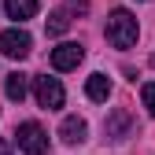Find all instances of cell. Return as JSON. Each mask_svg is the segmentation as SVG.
Masks as SVG:
<instances>
[{
    "label": "cell",
    "mask_w": 155,
    "mask_h": 155,
    "mask_svg": "<svg viewBox=\"0 0 155 155\" xmlns=\"http://www.w3.org/2000/svg\"><path fill=\"white\" fill-rule=\"evenodd\" d=\"M140 37V26H137V15L126 11V8H114L111 18H107V41L114 48H133Z\"/></svg>",
    "instance_id": "1"
},
{
    "label": "cell",
    "mask_w": 155,
    "mask_h": 155,
    "mask_svg": "<svg viewBox=\"0 0 155 155\" xmlns=\"http://www.w3.org/2000/svg\"><path fill=\"white\" fill-rule=\"evenodd\" d=\"M33 48V37L26 30H0V55L8 59H26Z\"/></svg>",
    "instance_id": "2"
},
{
    "label": "cell",
    "mask_w": 155,
    "mask_h": 155,
    "mask_svg": "<svg viewBox=\"0 0 155 155\" xmlns=\"http://www.w3.org/2000/svg\"><path fill=\"white\" fill-rule=\"evenodd\" d=\"M15 137H18V148H22L26 155H45L48 151V133L37 126V122H22Z\"/></svg>",
    "instance_id": "3"
},
{
    "label": "cell",
    "mask_w": 155,
    "mask_h": 155,
    "mask_svg": "<svg viewBox=\"0 0 155 155\" xmlns=\"http://www.w3.org/2000/svg\"><path fill=\"white\" fill-rule=\"evenodd\" d=\"M33 92H37V104L48 107V111L63 107V100H67V92H63V85H59V78H33Z\"/></svg>",
    "instance_id": "4"
},
{
    "label": "cell",
    "mask_w": 155,
    "mask_h": 155,
    "mask_svg": "<svg viewBox=\"0 0 155 155\" xmlns=\"http://www.w3.org/2000/svg\"><path fill=\"white\" fill-rule=\"evenodd\" d=\"M81 59H85V48L78 41H63L59 48H52V67L55 70H74Z\"/></svg>",
    "instance_id": "5"
},
{
    "label": "cell",
    "mask_w": 155,
    "mask_h": 155,
    "mask_svg": "<svg viewBox=\"0 0 155 155\" xmlns=\"http://www.w3.org/2000/svg\"><path fill=\"white\" fill-rule=\"evenodd\" d=\"M59 140L63 144H81V140H89V122L78 118V114H67L63 126H59Z\"/></svg>",
    "instance_id": "6"
},
{
    "label": "cell",
    "mask_w": 155,
    "mask_h": 155,
    "mask_svg": "<svg viewBox=\"0 0 155 155\" xmlns=\"http://www.w3.org/2000/svg\"><path fill=\"white\" fill-rule=\"evenodd\" d=\"M85 96L96 100V104H104L107 96H111V78H107V74H92L89 81H85Z\"/></svg>",
    "instance_id": "7"
},
{
    "label": "cell",
    "mask_w": 155,
    "mask_h": 155,
    "mask_svg": "<svg viewBox=\"0 0 155 155\" xmlns=\"http://www.w3.org/2000/svg\"><path fill=\"white\" fill-rule=\"evenodd\" d=\"M133 129V118H129V111H114L111 118H107V137L111 140H126V133Z\"/></svg>",
    "instance_id": "8"
},
{
    "label": "cell",
    "mask_w": 155,
    "mask_h": 155,
    "mask_svg": "<svg viewBox=\"0 0 155 155\" xmlns=\"http://www.w3.org/2000/svg\"><path fill=\"white\" fill-rule=\"evenodd\" d=\"M26 85H30V78H26V74H18V70L8 74V81H4L8 100H11V104H22V100H26Z\"/></svg>",
    "instance_id": "9"
},
{
    "label": "cell",
    "mask_w": 155,
    "mask_h": 155,
    "mask_svg": "<svg viewBox=\"0 0 155 155\" xmlns=\"http://www.w3.org/2000/svg\"><path fill=\"white\" fill-rule=\"evenodd\" d=\"M4 11H8V18L26 22V18L37 15V0H4Z\"/></svg>",
    "instance_id": "10"
},
{
    "label": "cell",
    "mask_w": 155,
    "mask_h": 155,
    "mask_svg": "<svg viewBox=\"0 0 155 155\" xmlns=\"http://www.w3.org/2000/svg\"><path fill=\"white\" fill-rule=\"evenodd\" d=\"M67 26H70V18H67V11H52V15H48V33H52V37H59V33H67Z\"/></svg>",
    "instance_id": "11"
},
{
    "label": "cell",
    "mask_w": 155,
    "mask_h": 155,
    "mask_svg": "<svg viewBox=\"0 0 155 155\" xmlns=\"http://www.w3.org/2000/svg\"><path fill=\"white\" fill-rule=\"evenodd\" d=\"M140 100H144V107H148V114H155V81L140 89Z\"/></svg>",
    "instance_id": "12"
},
{
    "label": "cell",
    "mask_w": 155,
    "mask_h": 155,
    "mask_svg": "<svg viewBox=\"0 0 155 155\" xmlns=\"http://www.w3.org/2000/svg\"><path fill=\"white\" fill-rule=\"evenodd\" d=\"M67 4H70L74 11H85V8H89V0H67Z\"/></svg>",
    "instance_id": "13"
},
{
    "label": "cell",
    "mask_w": 155,
    "mask_h": 155,
    "mask_svg": "<svg viewBox=\"0 0 155 155\" xmlns=\"http://www.w3.org/2000/svg\"><path fill=\"white\" fill-rule=\"evenodd\" d=\"M0 155H11V144H8L4 137H0Z\"/></svg>",
    "instance_id": "14"
},
{
    "label": "cell",
    "mask_w": 155,
    "mask_h": 155,
    "mask_svg": "<svg viewBox=\"0 0 155 155\" xmlns=\"http://www.w3.org/2000/svg\"><path fill=\"white\" fill-rule=\"evenodd\" d=\"M151 67H155V55H151Z\"/></svg>",
    "instance_id": "15"
}]
</instances>
